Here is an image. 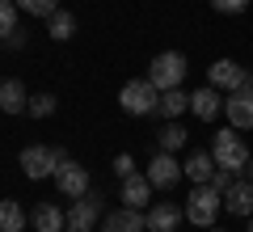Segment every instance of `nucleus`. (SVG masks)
<instances>
[{
	"instance_id": "nucleus-1",
	"label": "nucleus",
	"mask_w": 253,
	"mask_h": 232,
	"mask_svg": "<svg viewBox=\"0 0 253 232\" xmlns=\"http://www.w3.org/2000/svg\"><path fill=\"white\" fill-rule=\"evenodd\" d=\"M118 106L126 110L131 118H148V114H156V106H161V89H156L152 81H126L123 89H118Z\"/></svg>"
},
{
	"instance_id": "nucleus-2",
	"label": "nucleus",
	"mask_w": 253,
	"mask_h": 232,
	"mask_svg": "<svg viewBox=\"0 0 253 232\" xmlns=\"http://www.w3.org/2000/svg\"><path fill=\"white\" fill-rule=\"evenodd\" d=\"M186 55L181 51H161L152 63H148V81L156 85L161 93H169V89H181V81H186Z\"/></svg>"
},
{
	"instance_id": "nucleus-3",
	"label": "nucleus",
	"mask_w": 253,
	"mask_h": 232,
	"mask_svg": "<svg viewBox=\"0 0 253 232\" xmlns=\"http://www.w3.org/2000/svg\"><path fill=\"white\" fill-rule=\"evenodd\" d=\"M224 211V194H219L215 186H194V194L186 198V220L199 224L203 232L215 228V215Z\"/></svg>"
},
{
	"instance_id": "nucleus-4",
	"label": "nucleus",
	"mask_w": 253,
	"mask_h": 232,
	"mask_svg": "<svg viewBox=\"0 0 253 232\" xmlns=\"http://www.w3.org/2000/svg\"><path fill=\"white\" fill-rule=\"evenodd\" d=\"M211 156H215L219 169H232V173H245V165H249V148H245V139H241V131H236V127L215 131Z\"/></svg>"
},
{
	"instance_id": "nucleus-5",
	"label": "nucleus",
	"mask_w": 253,
	"mask_h": 232,
	"mask_svg": "<svg viewBox=\"0 0 253 232\" xmlns=\"http://www.w3.org/2000/svg\"><path fill=\"white\" fill-rule=\"evenodd\" d=\"M68 156L63 148H46V143H30L26 152H21V173L26 178H34V182H42V178H55V169H59V161Z\"/></svg>"
},
{
	"instance_id": "nucleus-6",
	"label": "nucleus",
	"mask_w": 253,
	"mask_h": 232,
	"mask_svg": "<svg viewBox=\"0 0 253 232\" xmlns=\"http://www.w3.org/2000/svg\"><path fill=\"white\" fill-rule=\"evenodd\" d=\"M55 186H59V194H68V198H84L93 190V182H89V169H84L81 161L63 156L59 169H55Z\"/></svg>"
},
{
	"instance_id": "nucleus-7",
	"label": "nucleus",
	"mask_w": 253,
	"mask_h": 232,
	"mask_svg": "<svg viewBox=\"0 0 253 232\" xmlns=\"http://www.w3.org/2000/svg\"><path fill=\"white\" fill-rule=\"evenodd\" d=\"M101 215H106V211H101V194L89 190L84 198H72V211L63 215V220H68V232H93Z\"/></svg>"
},
{
	"instance_id": "nucleus-8",
	"label": "nucleus",
	"mask_w": 253,
	"mask_h": 232,
	"mask_svg": "<svg viewBox=\"0 0 253 232\" xmlns=\"http://www.w3.org/2000/svg\"><path fill=\"white\" fill-rule=\"evenodd\" d=\"M224 114L236 131H253V85L245 89H232V97L224 101Z\"/></svg>"
},
{
	"instance_id": "nucleus-9",
	"label": "nucleus",
	"mask_w": 253,
	"mask_h": 232,
	"mask_svg": "<svg viewBox=\"0 0 253 232\" xmlns=\"http://www.w3.org/2000/svg\"><path fill=\"white\" fill-rule=\"evenodd\" d=\"M181 165H177V152H156L152 156V165H148V182H152L156 190H169V186H177V178H181Z\"/></svg>"
},
{
	"instance_id": "nucleus-10",
	"label": "nucleus",
	"mask_w": 253,
	"mask_h": 232,
	"mask_svg": "<svg viewBox=\"0 0 253 232\" xmlns=\"http://www.w3.org/2000/svg\"><path fill=\"white\" fill-rule=\"evenodd\" d=\"M211 85L215 89H245V85H253V76L236 59H215L211 63Z\"/></svg>"
},
{
	"instance_id": "nucleus-11",
	"label": "nucleus",
	"mask_w": 253,
	"mask_h": 232,
	"mask_svg": "<svg viewBox=\"0 0 253 232\" xmlns=\"http://www.w3.org/2000/svg\"><path fill=\"white\" fill-rule=\"evenodd\" d=\"M144 215L135 207H118V211H106L101 215V232H144Z\"/></svg>"
},
{
	"instance_id": "nucleus-12",
	"label": "nucleus",
	"mask_w": 253,
	"mask_h": 232,
	"mask_svg": "<svg viewBox=\"0 0 253 232\" xmlns=\"http://www.w3.org/2000/svg\"><path fill=\"white\" fill-rule=\"evenodd\" d=\"M181 215L186 211H177V203H152L148 215H144V224H148V232H177Z\"/></svg>"
},
{
	"instance_id": "nucleus-13",
	"label": "nucleus",
	"mask_w": 253,
	"mask_h": 232,
	"mask_svg": "<svg viewBox=\"0 0 253 232\" xmlns=\"http://www.w3.org/2000/svg\"><path fill=\"white\" fill-rule=\"evenodd\" d=\"M224 211H232V215H241V220H249L253 215V182L249 178H236L232 182V190H228L224 194Z\"/></svg>"
},
{
	"instance_id": "nucleus-14",
	"label": "nucleus",
	"mask_w": 253,
	"mask_h": 232,
	"mask_svg": "<svg viewBox=\"0 0 253 232\" xmlns=\"http://www.w3.org/2000/svg\"><path fill=\"white\" fill-rule=\"evenodd\" d=\"M152 182H148V173H131V178H123V207H144V203H152Z\"/></svg>"
},
{
	"instance_id": "nucleus-15",
	"label": "nucleus",
	"mask_w": 253,
	"mask_h": 232,
	"mask_svg": "<svg viewBox=\"0 0 253 232\" xmlns=\"http://www.w3.org/2000/svg\"><path fill=\"white\" fill-rule=\"evenodd\" d=\"M190 110L203 118V123H211V118L224 110V97H219V89L215 85H207V89H199V93H190Z\"/></svg>"
},
{
	"instance_id": "nucleus-16",
	"label": "nucleus",
	"mask_w": 253,
	"mask_h": 232,
	"mask_svg": "<svg viewBox=\"0 0 253 232\" xmlns=\"http://www.w3.org/2000/svg\"><path fill=\"white\" fill-rule=\"evenodd\" d=\"M30 106V93H26V85L21 81H0V110H4V114H21V110Z\"/></svg>"
},
{
	"instance_id": "nucleus-17",
	"label": "nucleus",
	"mask_w": 253,
	"mask_h": 232,
	"mask_svg": "<svg viewBox=\"0 0 253 232\" xmlns=\"http://www.w3.org/2000/svg\"><path fill=\"white\" fill-rule=\"evenodd\" d=\"M181 169H186V178H190V182H199V186H211V173H215L219 165H215V156H211V152H194V156H190Z\"/></svg>"
},
{
	"instance_id": "nucleus-18",
	"label": "nucleus",
	"mask_w": 253,
	"mask_h": 232,
	"mask_svg": "<svg viewBox=\"0 0 253 232\" xmlns=\"http://www.w3.org/2000/svg\"><path fill=\"white\" fill-rule=\"evenodd\" d=\"M30 224H34L38 232H63V228H68V220H63V211L55 203H38L34 215H30Z\"/></svg>"
},
{
	"instance_id": "nucleus-19",
	"label": "nucleus",
	"mask_w": 253,
	"mask_h": 232,
	"mask_svg": "<svg viewBox=\"0 0 253 232\" xmlns=\"http://www.w3.org/2000/svg\"><path fill=\"white\" fill-rule=\"evenodd\" d=\"M186 110H190V93H181V89H169V93H161V106H156V114H161L165 123L181 118Z\"/></svg>"
},
{
	"instance_id": "nucleus-20",
	"label": "nucleus",
	"mask_w": 253,
	"mask_h": 232,
	"mask_svg": "<svg viewBox=\"0 0 253 232\" xmlns=\"http://www.w3.org/2000/svg\"><path fill=\"white\" fill-rule=\"evenodd\" d=\"M26 228V211L17 198H0V232H21Z\"/></svg>"
},
{
	"instance_id": "nucleus-21",
	"label": "nucleus",
	"mask_w": 253,
	"mask_h": 232,
	"mask_svg": "<svg viewBox=\"0 0 253 232\" xmlns=\"http://www.w3.org/2000/svg\"><path fill=\"white\" fill-rule=\"evenodd\" d=\"M46 34L55 38V43H68V38L76 34V17L68 9H59V13H51V17H46Z\"/></svg>"
},
{
	"instance_id": "nucleus-22",
	"label": "nucleus",
	"mask_w": 253,
	"mask_h": 232,
	"mask_svg": "<svg viewBox=\"0 0 253 232\" xmlns=\"http://www.w3.org/2000/svg\"><path fill=\"white\" fill-rule=\"evenodd\" d=\"M186 139H190V135H186V127H181L177 118H173V123H165V127H161V135H156L161 152H177V148H181Z\"/></svg>"
},
{
	"instance_id": "nucleus-23",
	"label": "nucleus",
	"mask_w": 253,
	"mask_h": 232,
	"mask_svg": "<svg viewBox=\"0 0 253 232\" xmlns=\"http://www.w3.org/2000/svg\"><path fill=\"white\" fill-rule=\"evenodd\" d=\"M17 30V0H0V43Z\"/></svg>"
},
{
	"instance_id": "nucleus-24",
	"label": "nucleus",
	"mask_w": 253,
	"mask_h": 232,
	"mask_svg": "<svg viewBox=\"0 0 253 232\" xmlns=\"http://www.w3.org/2000/svg\"><path fill=\"white\" fill-rule=\"evenodd\" d=\"M17 9L30 17H51V13H59V0H17Z\"/></svg>"
},
{
	"instance_id": "nucleus-25",
	"label": "nucleus",
	"mask_w": 253,
	"mask_h": 232,
	"mask_svg": "<svg viewBox=\"0 0 253 232\" xmlns=\"http://www.w3.org/2000/svg\"><path fill=\"white\" fill-rule=\"evenodd\" d=\"M26 114H34V118L55 114V97H51V93H34V97H30V106H26Z\"/></svg>"
},
{
	"instance_id": "nucleus-26",
	"label": "nucleus",
	"mask_w": 253,
	"mask_h": 232,
	"mask_svg": "<svg viewBox=\"0 0 253 232\" xmlns=\"http://www.w3.org/2000/svg\"><path fill=\"white\" fill-rule=\"evenodd\" d=\"M236 178H241V173H232V169H215V173H211V186H215L219 194H228V190H232V182H236Z\"/></svg>"
},
{
	"instance_id": "nucleus-27",
	"label": "nucleus",
	"mask_w": 253,
	"mask_h": 232,
	"mask_svg": "<svg viewBox=\"0 0 253 232\" xmlns=\"http://www.w3.org/2000/svg\"><path fill=\"white\" fill-rule=\"evenodd\" d=\"M211 9H215V13H245V9H249V0H211Z\"/></svg>"
},
{
	"instance_id": "nucleus-28",
	"label": "nucleus",
	"mask_w": 253,
	"mask_h": 232,
	"mask_svg": "<svg viewBox=\"0 0 253 232\" xmlns=\"http://www.w3.org/2000/svg\"><path fill=\"white\" fill-rule=\"evenodd\" d=\"M114 173H118V178H131V173H135V161H131L126 152H118V156H114Z\"/></svg>"
},
{
	"instance_id": "nucleus-29",
	"label": "nucleus",
	"mask_w": 253,
	"mask_h": 232,
	"mask_svg": "<svg viewBox=\"0 0 253 232\" xmlns=\"http://www.w3.org/2000/svg\"><path fill=\"white\" fill-rule=\"evenodd\" d=\"M245 178H249V182H253V156H249V165H245Z\"/></svg>"
},
{
	"instance_id": "nucleus-30",
	"label": "nucleus",
	"mask_w": 253,
	"mask_h": 232,
	"mask_svg": "<svg viewBox=\"0 0 253 232\" xmlns=\"http://www.w3.org/2000/svg\"><path fill=\"white\" fill-rule=\"evenodd\" d=\"M249 232H253V215H249Z\"/></svg>"
},
{
	"instance_id": "nucleus-31",
	"label": "nucleus",
	"mask_w": 253,
	"mask_h": 232,
	"mask_svg": "<svg viewBox=\"0 0 253 232\" xmlns=\"http://www.w3.org/2000/svg\"><path fill=\"white\" fill-rule=\"evenodd\" d=\"M207 232H224V228H207Z\"/></svg>"
}]
</instances>
